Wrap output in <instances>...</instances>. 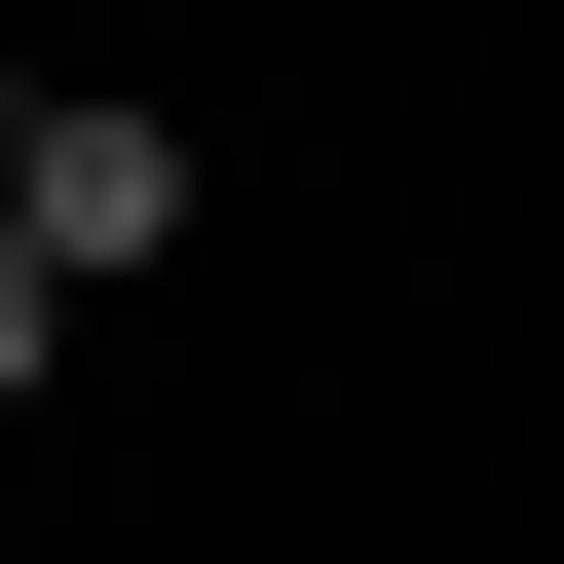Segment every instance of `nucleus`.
<instances>
[{
	"label": "nucleus",
	"mask_w": 564,
	"mask_h": 564,
	"mask_svg": "<svg viewBox=\"0 0 564 564\" xmlns=\"http://www.w3.org/2000/svg\"><path fill=\"white\" fill-rule=\"evenodd\" d=\"M0 263L113 339V302H188V263H226V151H188L151 76H39V113H0Z\"/></svg>",
	"instance_id": "nucleus-1"
},
{
	"label": "nucleus",
	"mask_w": 564,
	"mask_h": 564,
	"mask_svg": "<svg viewBox=\"0 0 564 564\" xmlns=\"http://www.w3.org/2000/svg\"><path fill=\"white\" fill-rule=\"evenodd\" d=\"M0 113H39V39H0Z\"/></svg>",
	"instance_id": "nucleus-3"
},
{
	"label": "nucleus",
	"mask_w": 564,
	"mask_h": 564,
	"mask_svg": "<svg viewBox=\"0 0 564 564\" xmlns=\"http://www.w3.org/2000/svg\"><path fill=\"white\" fill-rule=\"evenodd\" d=\"M39 414H76V302H39V263H0V452H39Z\"/></svg>",
	"instance_id": "nucleus-2"
}]
</instances>
